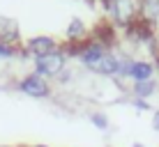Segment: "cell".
Masks as SVG:
<instances>
[{
    "label": "cell",
    "mask_w": 159,
    "mask_h": 147,
    "mask_svg": "<svg viewBox=\"0 0 159 147\" xmlns=\"http://www.w3.org/2000/svg\"><path fill=\"white\" fill-rule=\"evenodd\" d=\"M104 5L118 23L129 25L139 16V0H104Z\"/></svg>",
    "instance_id": "1"
},
{
    "label": "cell",
    "mask_w": 159,
    "mask_h": 147,
    "mask_svg": "<svg viewBox=\"0 0 159 147\" xmlns=\"http://www.w3.org/2000/svg\"><path fill=\"white\" fill-rule=\"evenodd\" d=\"M35 69H37L39 76H44V78H46V76H58L65 69V53L62 51H53V53L35 58Z\"/></svg>",
    "instance_id": "2"
},
{
    "label": "cell",
    "mask_w": 159,
    "mask_h": 147,
    "mask_svg": "<svg viewBox=\"0 0 159 147\" xmlns=\"http://www.w3.org/2000/svg\"><path fill=\"white\" fill-rule=\"evenodd\" d=\"M19 90L25 92V94H30V97H48L51 94V88H48L46 78L39 76L37 71L25 76V78H21L19 80Z\"/></svg>",
    "instance_id": "3"
},
{
    "label": "cell",
    "mask_w": 159,
    "mask_h": 147,
    "mask_svg": "<svg viewBox=\"0 0 159 147\" xmlns=\"http://www.w3.org/2000/svg\"><path fill=\"white\" fill-rule=\"evenodd\" d=\"M106 53L108 51H106V46H104L102 41H90V44H85L83 48H79V58H81V62H83L88 69H92Z\"/></svg>",
    "instance_id": "4"
},
{
    "label": "cell",
    "mask_w": 159,
    "mask_h": 147,
    "mask_svg": "<svg viewBox=\"0 0 159 147\" xmlns=\"http://www.w3.org/2000/svg\"><path fill=\"white\" fill-rule=\"evenodd\" d=\"M25 51L32 53L35 58H39V55H46V53H53V51H58V44L51 39V37H32V39L25 44Z\"/></svg>",
    "instance_id": "5"
},
{
    "label": "cell",
    "mask_w": 159,
    "mask_h": 147,
    "mask_svg": "<svg viewBox=\"0 0 159 147\" xmlns=\"http://www.w3.org/2000/svg\"><path fill=\"white\" fill-rule=\"evenodd\" d=\"M152 74H155V67H152L150 62H143V60H134V62H131L129 78H134V83H145V80H152Z\"/></svg>",
    "instance_id": "6"
},
{
    "label": "cell",
    "mask_w": 159,
    "mask_h": 147,
    "mask_svg": "<svg viewBox=\"0 0 159 147\" xmlns=\"http://www.w3.org/2000/svg\"><path fill=\"white\" fill-rule=\"evenodd\" d=\"M118 62H120V58H116L113 53H106L99 62L92 67V71H97V74H106V76H113L118 71Z\"/></svg>",
    "instance_id": "7"
},
{
    "label": "cell",
    "mask_w": 159,
    "mask_h": 147,
    "mask_svg": "<svg viewBox=\"0 0 159 147\" xmlns=\"http://www.w3.org/2000/svg\"><path fill=\"white\" fill-rule=\"evenodd\" d=\"M139 14L143 23H152L159 14V0H139Z\"/></svg>",
    "instance_id": "8"
},
{
    "label": "cell",
    "mask_w": 159,
    "mask_h": 147,
    "mask_svg": "<svg viewBox=\"0 0 159 147\" xmlns=\"http://www.w3.org/2000/svg\"><path fill=\"white\" fill-rule=\"evenodd\" d=\"M16 37H19V28H16L14 21L0 19V41H7V44H12V41H16Z\"/></svg>",
    "instance_id": "9"
},
{
    "label": "cell",
    "mask_w": 159,
    "mask_h": 147,
    "mask_svg": "<svg viewBox=\"0 0 159 147\" xmlns=\"http://www.w3.org/2000/svg\"><path fill=\"white\" fill-rule=\"evenodd\" d=\"M83 35H85V25H83V21H81V19H74L72 23H69V28H67V37H69L72 41H79Z\"/></svg>",
    "instance_id": "10"
},
{
    "label": "cell",
    "mask_w": 159,
    "mask_h": 147,
    "mask_svg": "<svg viewBox=\"0 0 159 147\" xmlns=\"http://www.w3.org/2000/svg\"><path fill=\"white\" fill-rule=\"evenodd\" d=\"M155 90H157V85L152 83V80H145V83H134V94H136V99H145V97H150Z\"/></svg>",
    "instance_id": "11"
},
{
    "label": "cell",
    "mask_w": 159,
    "mask_h": 147,
    "mask_svg": "<svg viewBox=\"0 0 159 147\" xmlns=\"http://www.w3.org/2000/svg\"><path fill=\"white\" fill-rule=\"evenodd\" d=\"M131 62H134V60H129V58H120V62H118V71H116L120 78L129 76V71H131Z\"/></svg>",
    "instance_id": "12"
},
{
    "label": "cell",
    "mask_w": 159,
    "mask_h": 147,
    "mask_svg": "<svg viewBox=\"0 0 159 147\" xmlns=\"http://www.w3.org/2000/svg\"><path fill=\"white\" fill-rule=\"evenodd\" d=\"M92 124H95L97 129H108V119H106V115H102V113H92Z\"/></svg>",
    "instance_id": "13"
},
{
    "label": "cell",
    "mask_w": 159,
    "mask_h": 147,
    "mask_svg": "<svg viewBox=\"0 0 159 147\" xmlns=\"http://www.w3.org/2000/svg\"><path fill=\"white\" fill-rule=\"evenodd\" d=\"M16 55V48L7 41H0V58H14Z\"/></svg>",
    "instance_id": "14"
},
{
    "label": "cell",
    "mask_w": 159,
    "mask_h": 147,
    "mask_svg": "<svg viewBox=\"0 0 159 147\" xmlns=\"http://www.w3.org/2000/svg\"><path fill=\"white\" fill-rule=\"evenodd\" d=\"M152 124H155V129H157V131H159V110L155 113V119H152Z\"/></svg>",
    "instance_id": "15"
},
{
    "label": "cell",
    "mask_w": 159,
    "mask_h": 147,
    "mask_svg": "<svg viewBox=\"0 0 159 147\" xmlns=\"http://www.w3.org/2000/svg\"><path fill=\"white\" fill-rule=\"evenodd\" d=\"M134 103H136V106H139V108H148V103H145V101H143V99H136V101H134Z\"/></svg>",
    "instance_id": "16"
},
{
    "label": "cell",
    "mask_w": 159,
    "mask_h": 147,
    "mask_svg": "<svg viewBox=\"0 0 159 147\" xmlns=\"http://www.w3.org/2000/svg\"><path fill=\"white\" fill-rule=\"evenodd\" d=\"M32 147H48V145H32Z\"/></svg>",
    "instance_id": "17"
},
{
    "label": "cell",
    "mask_w": 159,
    "mask_h": 147,
    "mask_svg": "<svg viewBox=\"0 0 159 147\" xmlns=\"http://www.w3.org/2000/svg\"><path fill=\"white\" fill-rule=\"evenodd\" d=\"M134 147H143V145H141V143H136V145H134Z\"/></svg>",
    "instance_id": "18"
}]
</instances>
